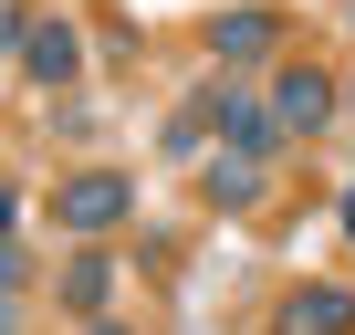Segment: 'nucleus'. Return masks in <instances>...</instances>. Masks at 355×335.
<instances>
[{
	"label": "nucleus",
	"mask_w": 355,
	"mask_h": 335,
	"mask_svg": "<svg viewBox=\"0 0 355 335\" xmlns=\"http://www.w3.org/2000/svg\"><path fill=\"white\" fill-rule=\"evenodd\" d=\"M42 220H53V241H115V231H136V168H63V179L42 189Z\"/></svg>",
	"instance_id": "f257e3e1"
},
{
	"label": "nucleus",
	"mask_w": 355,
	"mask_h": 335,
	"mask_svg": "<svg viewBox=\"0 0 355 335\" xmlns=\"http://www.w3.org/2000/svg\"><path fill=\"white\" fill-rule=\"evenodd\" d=\"M199 53H209L220 74H272V63L293 53V11H282V0H241V11H209V22H199Z\"/></svg>",
	"instance_id": "f03ea898"
},
{
	"label": "nucleus",
	"mask_w": 355,
	"mask_h": 335,
	"mask_svg": "<svg viewBox=\"0 0 355 335\" xmlns=\"http://www.w3.org/2000/svg\"><path fill=\"white\" fill-rule=\"evenodd\" d=\"M261 95H272V115L293 126V147H303V136H324V126L345 115V74H334L324 53H282V63L261 74Z\"/></svg>",
	"instance_id": "7ed1b4c3"
},
{
	"label": "nucleus",
	"mask_w": 355,
	"mask_h": 335,
	"mask_svg": "<svg viewBox=\"0 0 355 335\" xmlns=\"http://www.w3.org/2000/svg\"><path fill=\"white\" fill-rule=\"evenodd\" d=\"M125 241H63V262H53V314L63 325H84V314H115V293H125Z\"/></svg>",
	"instance_id": "20e7f679"
},
{
	"label": "nucleus",
	"mask_w": 355,
	"mask_h": 335,
	"mask_svg": "<svg viewBox=\"0 0 355 335\" xmlns=\"http://www.w3.org/2000/svg\"><path fill=\"white\" fill-rule=\"evenodd\" d=\"M230 84H241V74H220V63H209V74H199L189 95L167 105V126H157V157H167V168H199V157L220 147V115H230Z\"/></svg>",
	"instance_id": "39448f33"
},
{
	"label": "nucleus",
	"mask_w": 355,
	"mask_h": 335,
	"mask_svg": "<svg viewBox=\"0 0 355 335\" xmlns=\"http://www.w3.org/2000/svg\"><path fill=\"white\" fill-rule=\"evenodd\" d=\"M21 84H42V95H73L84 84V22L73 11H32V32H21Z\"/></svg>",
	"instance_id": "423d86ee"
},
{
	"label": "nucleus",
	"mask_w": 355,
	"mask_h": 335,
	"mask_svg": "<svg viewBox=\"0 0 355 335\" xmlns=\"http://www.w3.org/2000/svg\"><path fill=\"white\" fill-rule=\"evenodd\" d=\"M272 335H355V283H282Z\"/></svg>",
	"instance_id": "0eeeda50"
},
{
	"label": "nucleus",
	"mask_w": 355,
	"mask_h": 335,
	"mask_svg": "<svg viewBox=\"0 0 355 335\" xmlns=\"http://www.w3.org/2000/svg\"><path fill=\"white\" fill-rule=\"evenodd\" d=\"M199 199H209L220 220L261 210V199H272V157H230V147H220V157H199Z\"/></svg>",
	"instance_id": "6e6552de"
},
{
	"label": "nucleus",
	"mask_w": 355,
	"mask_h": 335,
	"mask_svg": "<svg viewBox=\"0 0 355 335\" xmlns=\"http://www.w3.org/2000/svg\"><path fill=\"white\" fill-rule=\"evenodd\" d=\"M220 147H230V157H272V168H282V147H293V126L272 115V95H251V84H230V115H220Z\"/></svg>",
	"instance_id": "1a4fd4ad"
},
{
	"label": "nucleus",
	"mask_w": 355,
	"mask_h": 335,
	"mask_svg": "<svg viewBox=\"0 0 355 335\" xmlns=\"http://www.w3.org/2000/svg\"><path fill=\"white\" fill-rule=\"evenodd\" d=\"M32 272H42L32 241H21V231H0V293H32Z\"/></svg>",
	"instance_id": "9d476101"
},
{
	"label": "nucleus",
	"mask_w": 355,
	"mask_h": 335,
	"mask_svg": "<svg viewBox=\"0 0 355 335\" xmlns=\"http://www.w3.org/2000/svg\"><path fill=\"white\" fill-rule=\"evenodd\" d=\"M73 335H146V325H136V314H125V304H115V314H84V325H73Z\"/></svg>",
	"instance_id": "9b49d317"
},
{
	"label": "nucleus",
	"mask_w": 355,
	"mask_h": 335,
	"mask_svg": "<svg viewBox=\"0 0 355 335\" xmlns=\"http://www.w3.org/2000/svg\"><path fill=\"white\" fill-rule=\"evenodd\" d=\"M21 32H32V11H21V0H0V53H21Z\"/></svg>",
	"instance_id": "f8f14e48"
},
{
	"label": "nucleus",
	"mask_w": 355,
	"mask_h": 335,
	"mask_svg": "<svg viewBox=\"0 0 355 335\" xmlns=\"http://www.w3.org/2000/svg\"><path fill=\"white\" fill-rule=\"evenodd\" d=\"M0 231H21V189L11 179H0Z\"/></svg>",
	"instance_id": "ddd939ff"
},
{
	"label": "nucleus",
	"mask_w": 355,
	"mask_h": 335,
	"mask_svg": "<svg viewBox=\"0 0 355 335\" xmlns=\"http://www.w3.org/2000/svg\"><path fill=\"white\" fill-rule=\"evenodd\" d=\"M0 335H32V325H21V293H0Z\"/></svg>",
	"instance_id": "4468645a"
},
{
	"label": "nucleus",
	"mask_w": 355,
	"mask_h": 335,
	"mask_svg": "<svg viewBox=\"0 0 355 335\" xmlns=\"http://www.w3.org/2000/svg\"><path fill=\"white\" fill-rule=\"evenodd\" d=\"M334 220H345V252H355V189H345V199H334Z\"/></svg>",
	"instance_id": "2eb2a0df"
},
{
	"label": "nucleus",
	"mask_w": 355,
	"mask_h": 335,
	"mask_svg": "<svg viewBox=\"0 0 355 335\" xmlns=\"http://www.w3.org/2000/svg\"><path fill=\"white\" fill-rule=\"evenodd\" d=\"M345 115H355V63H345Z\"/></svg>",
	"instance_id": "dca6fc26"
}]
</instances>
